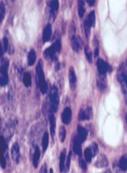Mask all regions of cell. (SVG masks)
Listing matches in <instances>:
<instances>
[{"mask_svg":"<svg viewBox=\"0 0 127 173\" xmlns=\"http://www.w3.org/2000/svg\"><path fill=\"white\" fill-rule=\"evenodd\" d=\"M37 14L34 10L27 13L25 15L27 20V24L29 28V34L32 36L36 31L37 24Z\"/></svg>","mask_w":127,"mask_h":173,"instance_id":"obj_1","label":"cell"},{"mask_svg":"<svg viewBox=\"0 0 127 173\" xmlns=\"http://www.w3.org/2000/svg\"><path fill=\"white\" fill-rule=\"evenodd\" d=\"M49 98L52 110L54 113H56L58 109L59 97L58 89L56 86H53L51 89Z\"/></svg>","mask_w":127,"mask_h":173,"instance_id":"obj_2","label":"cell"},{"mask_svg":"<svg viewBox=\"0 0 127 173\" xmlns=\"http://www.w3.org/2000/svg\"><path fill=\"white\" fill-rule=\"evenodd\" d=\"M37 72L39 88L42 94H45L47 91L48 86L44 75L40 68H38Z\"/></svg>","mask_w":127,"mask_h":173,"instance_id":"obj_3","label":"cell"},{"mask_svg":"<svg viewBox=\"0 0 127 173\" xmlns=\"http://www.w3.org/2000/svg\"><path fill=\"white\" fill-rule=\"evenodd\" d=\"M11 158L13 161L17 164L19 163L20 158V150L19 145L17 142L13 145L11 149Z\"/></svg>","mask_w":127,"mask_h":173,"instance_id":"obj_4","label":"cell"},{"mask_svg":"<svg viewBox=\"0 0 127 173\" xmlns=\"http://www.w3.org/2000/svg\"><path fill=\"white\" fill-rule=\"evenodd\" d=\"M72 116V111L69 107L65 108L61 114V118L62 122L65 124L68 125L70 123Z\"/></svg>","mask_w":127,"mask_h":173,"instance_id":"obj_5","label":"cell"},{"mask_svg":"<svg viewBox=\"0 0 127 173\" xmlns=\"http://www.w3.org/2000/svg\"><path fill=\"white\" fill-rule=\"evenodd\" d=\"M113 33L109 32L107 34L104 39V45L106 49L109 52H113Z\"/></svg>","mask_w":127,"mask_h":173,"instance_id":"obj_6","label":"cell"},{"mask_svg":"<svg viewBox=\"0 0 127 173\" xmlns=\"http://www.w3.org/2000/svg\"><path fill=\"white\" fill-rule=\"evenodd\" d=\"M92 109L91 107H88L85 110H81L79 114L78 118L80 120H90L92 116Z\"/></svg>","mask_w":127,"mask_h":173,"instance_id":"obj_7","label":"cell"},{"mask_svg":"<svg viewBox=\"0 0 127 173\" xmlns=\"http://www.w3.org/2000/svg\"><path fill=\"white\" fill-rule=\"evenodd\" d=\"M81 144L77 136L74 138L73 144V150L74 153L80 157L82 155Z\"/></svg>","mask_w":127,"mask_h":173,"instance_id":"obj_8","label":"cell"},{"mask_svg":"<svg viewBox=\"0 0 127 173\" xmlns=\"http://www.w3.org/2000/svg\"><path fill=\"white\" fill-rule=\"evenodd\" d=\"M108 165V159L104 155H99L95 163V165L98 168L106 167Z\"/></svg>","mask_w":127,"mask_h":173,"instance_id":"obj_9","label":"cell"},{"mask_svg":"<svg viewBox=\"0 0 127 173\" xmlns=\"http://www.w3.org/2000/svg\"><path fill=\"white\" fill-rule=\"evenodd\" d=\"M78 135L77 136L81 143L86 139L87 133L86 129L82 125H79L77 127Z\"/></svg>","mask_w":127,"mask_h":173,"instance_id":"obj_10","label":"cell"},{"mask_svg":"<svg viewBox=\"0 0 127 173\" xmlns=\"http://www.w3.org/2000/svg\"><path fill=\"white\" fill-rule=\"evenodd\" d=\"M41 155V152L40 149L38 145H36L35 148L33 158V164L35 168H36L38 166Z\"/></svg>","mask_w":127,"mask_h":173,"instance_id":"obj_11","label":"cell"},{"mask_svg":"<svg viewBox=\"0 0 127 173\" xmlns=\"http://www.w3.org/2000/svg\"><path fill=\"white\" fill-rule=\"evenodd\" d=\"M69 80L71 88L73 90L76 87L77 78L75 71L72 68H71L69 71Z\"/></svg>","mask_w":127,"mask_h":173,"instance_id":"obj_12","label":"cell"},{"mask_svg":"<svg viewBox=\"0 0 127 173\" xmlns=\"http://www.w3.org/2000/svg\"><path fill=\"white\" fill-rule=\"evenodd\" d=\"M50 132L52 138L54 137L55 134L56 127V121L55 116L52 113H51L50 116Z\"/></svg>","mask_w":127,"mask_h":173,"instance_id":"obj_13","label":"cell"},{"mask_svg":"<svg viewBox=\"0 0 127 173\" xmlns=\"http://www.w3.org/2000/svg\"><path fill=\"white\" fill-rule=\"evenodd\" d=\"M66 150L64 149L61 152L60 157L59 170L61 173H62L64 170V163L66 157Z\"/></svg>","mask_w":127,"mask_h":173,"instance_id":"obj_14","label":"cell"},{"mask_svg":"<svg viewBox=\"0 0 127 173\" xmlns=\"http://www.w3.org/2000/svg\"><path fill=\"white\" fill-rule=\"evenodd\" d=\"M49 144V135L47 132H46L42 138V148L43 151L45 153L47 149Z\"/></svg>","mask_w":127,"mask_h":173,"instance_id":"obj_15","label":"cell"},{"mask_svg":"<svg viewBox=\"0 0 127 173\" xmlns=\"http://www.w3.org/2000/svg\"><path fill=\"white\" fill-rule=\"evenodd\" d=\"M23 83L27 87H29L32 85V78L29 73H25L23 77Z\"/></svg>","mask_w":127,"mask_h":173,"instance_id":"obj_16","label":"cell"},{"mask_svg":"<svg viewBox=\"0 0 127 173\" xmlns=\"http://www.w3.org/2000/svg\"><path fill=\"white\" fill-rule=\"evenodd\" d=\"M119 166L121 170L125 171L127 170V157L125 156L121 157L119 162Z\"/></svg>","mask_w":127,"mask_h":173,"instance_id":"obj_17","label":"cell"},{"mask_svg":"<svg viewBox=\"0 0 127 173\" xmlns=\"http://www.w3.org/2000/svg\"><path fill=\"white\" fill-rule=\"evenodd\" d=\"M16 33L17 38L19 40L22 41L25 39V34L23 29L20 28H17L16 29Z\"/></svg>","mask_w":127,"mask_h":173,"instance_id":"obj_18","label":"cell"},{"mask_svg":"<svg viewBox=\"0 0 127 173\" xmlns=\"http://www.w3.org/2000/svg\"><path fill=\"white\" fill-rule=\"evenodd\" d=\"M84 156L86 161L88 163H90L91 161L93 155L92 154L90 148H86L84 151Z\"/></svg>","mask_w":127,"mask_h":173,"instance_id":"obj_19","label":"cell"},{"mask_svg":"<svg viewBox=\"0 0 127 173\" xmlns=\"http://www.w3.org/2000/svg\"><path fill=\"white\" fill-rule=\"evenodd\" d=\"M72 155V151H70L68 155L66 165L64 168V173H68L69 171L70 167Z\"/></svg>","mask_w":127,"mask_h":173,"instance_id":"obj_20","label":"cell"},{"mask_svg":"<svg viewBox=\"0 0 127 173\" xmlns=\"http://www.w3.org/2000/svg\"><path fill=\"white\" fill-rule=\"evenodd\" d=\"M66 136V131L65 128L62 126L59 129V138L60 141L61 143L64 142Z\"/></svg>","mask_w":127,"mask_h":173,"instance_id":"obj_21","label":"cell"},{"mask_svg":"<svg viewBox=\"0 0 127 173\" xmlns=\"http://www.w3.org/2000/svg\"><path fill=\"white\" fill-rule=\"evenodd\" d=\"M107 3L105 2L103 3H101L100 5V14L103 16V19L107 16Z\"/></svg>","mask_w":127,"mask_h":173,"instance_id":"obj_22","label":"cell"},{"mask_svg":"<svg viewBox=\"0 0 127 173\" xmlns=\"http://www.w3.org/2000/svg\"><path fill=\"white\" fill-rule=\"evenodd\" d=\"M90 149L93 157H95L98 153L99 149L97 144L95 142H93L90 147Z\"/></svg>","mask_w":127,"mask_h":173,"instance_id":"obj_23","label":"cell"},{"mask_svg":"<svg viewBox=\"0 0 127 173\" xmlns=\"http://www.w3.org/2000/svg\"><path fill=\"white\" fill-rule=\"evenodd\" d=\"M119 77L121 83L125 86L127 90V75L125 73L123 72Z\"/></svg>","mask_w":127,"mask_h":173,"instance_id":"obj_24","label":"cell"},{"mask_svg":"<svg viewBox=\"0 0 127 173\" xmlns=\"http://www.w3.org/2000/svg\"><path fill=\"white\" fill-rule=\"evenodd\" d=\"M79 164L81 168L83 170L85 171L87 169V166L84 160L82 159H80L79 160Z\"/></svg>","mask_w":127,"mask_h":173,"instance_id":"obj_25","label":"cell"},{"mask_svg":"<svg viewBox=\"0 0 127 173\" xmlns=\"http://www.w3.org/2000/svg\"><path fill=\"white\" fill-rule=\"evenodd\" d=\"M47 165L46 163H44L42 165L39 173H47Z\"/></svg>","mask_w":127,"mask_h":173,"instance_id":"obj_26","label":"cell"},{"mask_svg":"<svg viewBox=\"0 0 127 173\" xmlns=\"http://www.w3.org/2000/svg\"><path fill=\"white\" fill-rule=\"evenodd\" d=\"M70 15V12L67 9L66 11H65L64 13V17L65 18H68L69 17Z\"/></svg>","mask_w":127,"mask_h":173,"instance_id":"obj_27","label":"cell"},{"mask_svg":"<svg viewBox=\"0 0 127 173\" xmlns=\"http://www.w3.org/2000/svg\"><path fill=\"white\" fill-rule=\"evenodd\" d=\"M50 173H54V171L53 169L51 168L50 170Z\"/></svg>","mask_w":127,"mask_h":173,"instance_id":"obj_28","label":"cell"},{"mask_svg":"<svg viewBox=\"0 0 127 173\" xmlns=\"http://www.w3.org/2000/svg\"><path fill=\"white\" fill-rule=\"evenodd\" d=\"M126 123H127V114H126Z\"/></svg>","mask_w":127,"mask_h":173,"instance_id":"obj_29","label":"cell"}]
</instances>
